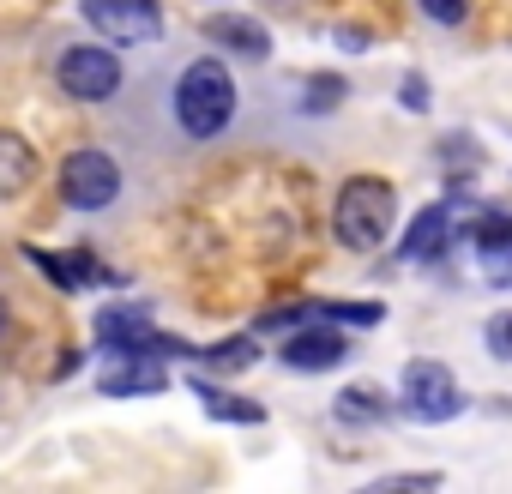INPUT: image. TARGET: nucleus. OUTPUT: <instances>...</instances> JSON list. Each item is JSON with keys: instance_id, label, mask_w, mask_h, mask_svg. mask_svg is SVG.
Listing matches in <instances>:
<instances>
[{"instance_id": "obj_1", "label": "nucleus", "mask_w": 512, "mask_h": 494, "mask_svg": "<svg viewBox=\"0 0 512 494\" xmlns=\"http://www.w3.org/2000/svg\"><path fill=\"white\" fill-rule=\"evenodd\" d=\"M392 217H398V193L386 175H350L338 187V205H332V229L350 254H374V247L392 235Z\"/></svg>"}, {"instance_id": "obj_2", "label": "nucleus", "mask_w": 512, "mask_h": 494, "mask_svg": "<svg viewBox=\"0 0 512 494\" xmlns=\"http://www.w3.org/2000/svg\"><path fill=\"white\" fill-rule=\"evenodd\" d=\"M175 121L187 139H217L235 121V79L223 61H193L175 85Z\"/></svg>"}, {"instance_id": "obj_3", "label": "nucleus", "mask_w": 512, "mask_h": 494, "mask_svg": "<svg viewBox=\"0 0 512 494\" xmlns=\"http://www.w3.org/2000/svg\"><path fill=\"white\" fill-rule=\"evenodd\" d=\"M398 404H404V416H416V422H452V416H458L470 398H464V386H458V374H452L446 362H434V356H416V362L404 368Z\"/></svg>"}, {"instance_id": "obj_4", "label": "nucleus", "mask_w": 512, "mask_h": 494, "mask_svg": "<svg viewBox=\"0 0 512 494\" xmlns=\"http://www.w3.org/2000/svg\"><path fill=\"white\" fill-rule=\"evenodd\" d=\"M55 79H61V91H67L73 103H103V97L121 91V61H115V49H103V43H73V49H61Z\"/></svg>"}, {"instance_id": "obj_5", "label": "nucleus", "mask_w": 512, "mask_h": 494, "mask_svg": "<svg viewBox=\"0 0 512 494\" xmlns=\"http://www.w3.org/2000/svg\"><path fill=\"white\" fill-rule=\"evenodd\" d=\"M97 344H103L109 356H199L193 344L151 332V320H145L139 308H103V314H97Z\"/></svg>"}, {"instance_id": "obj_6", "label": "nucleus", "mask_w": 512, "mask_h": 494, "mask_svg": "<svg viewBox=\"0 0 512 494\" xmlns=\"http://www.w3.org/2000/svg\"><path fill=\"white\" fill-rule=\"evenodd\" d=\"M115 193H121V169H115L109 151L85 145V151H73V157L61 163V199H67V205L103 211V205H115Z\"/></svg>"}, {"instance_id": "obj_7", "label": "nucleus", "mask_w": 512, "mask_h": 494, "mask_svg": "<svg viewBox=\"0 0 512 494\" xmlns=\"http://www.w3.org/2000/svg\"><path fill=\"white\" fill-rule=\"evenodd\" d=\"M85 19L103 43L115 49H133V43H157L163 31V13H157V0H85Z\"/></svg>"}, {"instance_id": "obj_8", "label": "nucleus", "mask_w": 512, "mask_h": 494, "mask_svg": "<svg viewBox=\"0 0 512 494\" xmlns=\"http://www.w3.org/2000/svg\"><path fill=\"white\" fill-rule=\"evenodd\" d=\"M278 356H284V368H296V374H326V368H338V362L350 356V338H344L338 326H296Z\"/></svg>"}, {"instance_id": "obj_9", "label": "nucleus", "mask_w": 512, "mask_h": 494, "mask_svg": "<svg viewBox=\"0 0 512 494\" xmlns=\"http://www.w3.org/2000/svg\"><path fill=\"white\" fill-rule=\"evenodd\" d=\"M452 205H458V199H440V205L416 211V223H410L404 241H398V260H404V266H428V260L446 254V241H452Z\"/></svg>"}, {"instance_id": "obj_10", "label": "nucleus", "mask_w": 512, "mask_h": 494, "mask_svg": "<svg viewBox=\"0 0 512 494\" xmlns=\"http://www.w3.org/2000/svg\"><path fill=\"white\" fill-rule=\"evenodd\" d=\"M163 386H169L163 356H115V368L103 374V398H151Z\"/></svg>"}, {"instance_id": "obj_11", "label": "nucleus", "mask_w": 512, "mask_h": 494, "mask_svg": "<svg viewBox=\"0 0 512 494\" xmlns=\"http://www.w3.org/2000/svg\"><path fill=\"white\" fill-rule=\"evenodd\" d=\"M205 37L223 43V49L241 55V61H266V55H272V31H266L260 19H247V13H217V19L205 25Z\"/></svg>"}, {"instance_id": "obj_12", "label": "nucleus", "mask_w": 512, "mask_h": 494, "mask_svg": "<svg viewBox=\"0 0 512 494\" xmlns=\"http://www.w3.org/2000/svg\"><path fill=\"white\" fill-rule=\"evenodd\" d=\"M37 151H31V139H19V133H7L0 127V199H19V193H31L37 187Z\"/></svg>"}, {"instance_id": "obj_13", "label": "nucleus", "mask_w": 512, "mask_h": 494, "mask_svg": "<svg viewBox=\"0 0 512 494\" xmlns=\"http://www.w3.org/2000/svg\"><path fill=\"white\" fill-rule=\"evenodd\" d=\"M332 416H338V422H350V428H374V422H386V416H392V398H386L380 386H344V392H338V404H332Z\"/></svg>"}, {"instance_id": "obj_14", "label": "nucleus", "mask_w": 512, "mask_h": 494, "mask_svg": "<svg viewBox=\"0 0 512 494\" xmlns=\"http://www.w3.org/2000/svg\"><path fill=\"white\" fill-rule=\"evenodd\" d=\"M193 392L205 398V410L217 416V422H266V410L260 404H253V398H235V392H223V386H211V380H193Z\"/></svg>"}, {"instance_id": "obj_15", "label": "nucleus", "mask_w": 512, "mask_h": 494, "mask_svg": "<svg viewBox=\"0 0 512 494\" xmlns=\"http://www.w3.org/2000/svg\"><path fill=\"white\" fill-rule=\"evenodd\" d=\"M434 157L446 163V175H452V181H470V175L482 169V145H476L470 133H446V139L434 145Z\"/></svg>"}, {"instance_id": "obj_16", "label": "nucleus", "mask_w": 512, "mask_h": 494, "mask_svg": "<svg viewBox=\"0 0 512 494\" xmlns=\"http://www.w3.org/2000/svg\"><path fill=\"white\" fill-rule=\"evenodd\" d=\"M193 362H205V368H223V374H235V368H253V362H260V350H253V338H223V344L199 350Z\"/></svg>"}, {"instance_id": "obj_17", "label": "nucleus", "mask_w": 512, "mask_h": 494, "mask_svg": "<svg viewBox=\"0 0 512 494\" xmlns=\"http://www.w3.org/2000/svg\"><path fill=\"white\" fill-rule=\"evenodd\" d=\"M470 241H476V254H494V247H512V211H482L470 223Z\"/></svg>"}, {"instance_id": "obj_18", "label": "nucleus", "mask_w": 512, "mask_h": 494, "mask_svg": "<svg viewBox=\"0 0 512 494\" xmlns=\"http://www.w3.org/2000/svg\"><path fill=\"white\" fill-rule=\"evenodd\" d=\"M344 91H350V85H344L338 73H320V79H308V91H302V109H308V115H332V109L344 103Z\"/></svg>"}, {"instance_id": "obj_19", "label": "nucleus", "mask_w": 512, "mask_h": 494, "mask_svg": "<svg viewBox=\"0 0 512 494\" xmlns=\"http://www.w3.org/2000/svg\"><path fill=\"white\" fill-rule=\"evenodd\" d=\"M380 302H314V320H344V326H380Z\"/></svg>"}, {"instance_id": "obj_20", "label": "nucleus", "mask_w": 512, "mask_h": 494, "mask_svg": "<svg viewBox=\"0 0 512 494\" xmlns=\"http://www.w3.org/2000/svg\"><path fill=\"white\" fill-rule=\"evenodd\" d=\"M482 344H488V356H500V362H512V308H500V314H488V326H482Z\"/></svg>"}, {"instance_id": "obj_21", "label": "nucleus", "mask_w": 512, "mask_h": 494, "mask_svg": "<svg viewBox=\"0 0 512 494\" xmlns=\"http://www.w3.org/2000/svg\"><path fill=\"white\" fill-rule=\"evenodd\" d=\"M476 260H482V278H488V284L512 290V247H494V254H476Z\"/></svg>"}, {"instance_id": "obj_22", "label": "nucleus", "mask_w": 512, "mask_h": 494, "mask_svg": "<svg viewBox=\"0 0 512 494\" xmlns=\"http://www.w3.org/2000/svg\"><path fill=\"white\" fill-rule=\"evenodd\" d=\"M422 13H428L434 25H446V31H452V25H464V13H470V0H422Z\"/></svg>"}, {"instance_id": "obj_23", "label": "nucleus", "mask_w": 512, "mask_h": 494, "mask_svg": "<svg viewBox=\"0 0 512 494\" xmlns=\"http://www.w3.org/2000/svg\"><path fill=\"white\" fill-rule=\"evenodd\" d=\"M404 488H440V476L434 470H416V476H380L374 482V494H404Z\"/></svg>"}, {"instance_id": "obj_24", "label": "nucleus", "mask_w": 512, "mask_h": 494, "mask_svg": "<svg viewBox=\"0 0 512 494\" xmlns=\"http://www.w3.org/2000/svg\"><path fill=\"white\" fill-rule=\"evenodd\" d=\"M398 97H404V109H410V115H422V109H428V79H422V73H410Z\"/></svg>"}, {"instance_id": "obj_25", "label": "nucleus", "mask_w": 512, "mask_h": 494, "mask_svg": "<svg viewBox=\"0 0 512 494\" xmlns=\"http://www.w3.org/2000/svg\"><path fill=\"white\" fill-rule=\"evenodd\" d=\"M0 338H7V302H0Z\"/></svg>"}, {"instance_id": "obj_26", "label": "nucleus", "mask_w": 512, "mask_h": 494, "mask_svg": "<svg viewBox=\"0 0 512 494\" xmlns=\"http://www.w3.org/2000/svg\"><path fill=\"white\" fill-rule=\"evenodd\" d=\"M278 7H284V0H278Z\"/></svg>"}]
</instances>
